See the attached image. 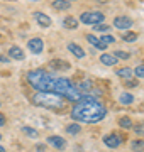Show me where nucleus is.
I'll use <instances>...</instances> for the list:
<instances>
[{
  "instance_id": "473e14b6",
  "label": "nucleus",
  "mask_w": 144,
  "mask_h": 152,
  "mask_svg": "<svg viewBox=\"0 0 144 152\" xmlns=\"http://www.w3.org/2000/svg\"><path fill=\"white\" fill-rule=\"evenodd\" d=\"M36 147H37V152H44L46 151V147L43 145V144H39V145H36Z\"/></svg>"
},
{
  "instance_id": "dca6fc26",
  "label": "nucleus",
  "mask_w": 144,
  "mask_h": 152,
  "mask_svg": "<svg viewBox=\"0 0 144 152\" xmlns=\"http://www.w3.org/2000/svg\"><path fill=\"white\" fill-rule=\"evenodd\" d=\"M53 9L54 10H68L70 9V2L68 0H54L53 2Z\"/></svg>"
},
{
  "instance_id": "a211bd4d",
  "label": "nucleus",
  "mask_w": 144,
  "mask_h": 152,
  "mask_svg": "<svg viewBox=\"0 0 144 152\" xmlns=\"http://www.w3.org/2000/svg\"><path fill=\"white\" fill-rule=\"evenodd\" d=\"M119 102H120L122 105H131L134 102V96L131 93H120V95H119Z\"/></svg>"
},
{
  "instance_id": "ddd939ff",
  "label": "nucleus",
  "mask_w": 144,
  "mask_h": 152,
  "mask_svg": "<svg viewBox=\"0 0 144 152\" xmlns=\"http://www.w3.org/2000/svg\"><path fill=\"white\" fill-rule=\"evenodd\" d=\"M70 63L68 61H63V59H53L51 61V68L53 69H60V71H65V69H70Z\"/></svg>"
},
{
  "instance_id": "f3484780",
  "label": "nucleus",
  "mask_w": 144,
  "mask_h": 152,
  "mask_svg": "<svg viewBox=\"0 0 144 152\" xmlns=\"http://www.w3.org/2000/svg\"><path fill=\"white\" fill-rule=\"evenodd\" d=\"M100 61H102L104 64H107V66H114L117 63V58L112 56V54H102L100 56Z\"/></svg>"
},
{
  "instance_id": "c756f323",
  "label": "nucleus",
  "mask_w": 144,
  "mask_h": 152,
  "mask_svg": "<svg viewBox=\"0 0 144 152\" xmlns=\"http://www.w3.org/2000/svg\"><path fill=\"white\" fill-rule=\"evenodd\" d=\"M109 29H110V26H104V24H97V26H93V31H102V32H109Z\"/></svg>"
},
{
  "instance_id": "393cba45",
  "label": "nucleus",
  "mask_w": 144,
  "mask_h": 152,
  "mask_svg": "<svg viewBox=\"0 0 144 152\" xmlns=\"http://www.w3.org/2000/svg\"><path fill=\"white\" fill-rule=\"evenodd\" d=\"M122 39H124L126 42H134V41L137 39V34H136V32H127V34H124V36H122Z\"/></svg>"
},
{
  "instance_id": "0eeeda50",
  "label": "nucleus",
  "mask_w": 144,
  "mask_h": 152,
  "mask_svg": "<svg viewBox=\"0 0 144 152\" xmlns=\"http://www.w3.org/2000/svg\"><path fill=\"white\" fill-rule=\"evenodd\" d=\"M27 48L31 53H34V54H39V53H43V49H44V42H43V39L39 37H34L31 39L27 42Z\"/></svg>"
},
{
  "instance_id": "20e7f679",
  "label": "nucleus",
  "mask_w": 144,
  "mask_h": 152,
  "mask_svg": "<svg viewBox=\"0 0 144 152\" xmlns=\"http://www.w3.org/2000/svg\"><path fill=\"white\" fill-rule=\"evenodd\" d=\"M104 19H105V15L102 12H83L80 15V20L83 22V24H88V26H97Z\"/></svg>"
},
{
  "instance_id": "58836bf2",
  "label": "nucleus",
  "mask_w": 144,
  "mask_h": 152,
  "mask_svg": "<svg viewBox=\"0 0 144 152\" xmlns=\"http://www.w3.org/2000/svg\"><path fill=\"white\" fill-rule=\"evenodd\" d=\"M0 139H2V135H0Z\"/></svg>"
},
{
  "instance_id": "9d476101",
  "label": "nucleus",
  "mask_w": 144,
  "mask_h": 152,
  "mask_svg": "<svg viewBox=\"0 0 144 152\" xmlns=\"http://www.w3.org/2000/svg\"><path fill=\"white\" fill-rule=\"evenodd\" d=\"M34 19L39 22L41 27H49L51 26V19L46 14H43V12H34Z\"/></svg>"
},
{
  "instance_id": "a878e982",
  "label": "nucleus",
  "mask_w": 144,
  "mask_h": 152,
  "mask_svg": "<svg viewBox=\"0 0 144 152\" xmlns=\"http://www.w3.org/2000/svg\"><path fill=\"white\" fill-rule=\"evenodd\" d=\"M134 134H137V135H144V122H139V124L134 125Z\"/></svg>"
},
{
  "instance_id": "c9c22d12",
  "label": "nucleus",
  "mask_w": 144,
  "mask_h": 152,
  "mask_svg": "<svg viewBox=\"0 0 144 152\" xmlns=\"http://www.w3.org/2000/svg\"><path fill=\"white\" fill-rule=\"evenodd\" d=\"M95 2H98V4H105V2H109V0H95Z\"/></svg>"
},
{
  "instance_id": "4c0bfd02",
  "label": "nucleus",
  "mask_w": 144,
  "mask_h": 152,
  "mask_svg": "<svg viewBox=\"0 0 144 152\" xmlns=\"http://www.w3.org/2000/svg\"><path fill=\"white\" fill-rule=\"evenodd\" d=\"M32 2H37V0H32Z\"/></svg>"
},
{
  "instance_id": "9b49d317",
  "label": "nucleus",
  "mask_w": 144,
  "mask_h": 152,
  "mask_svg": "<svg viewBox=\"0 0 144 152\" xmlns=\"http://www.w3.org/2000/svg\"><path fill=\"white\" fill-rule=\"evenodd\" d=\"M87 41H88V42L92 44V46H95L97 49H102V51H104V49H107V44L104 42L102 39L95 37L93 34H88V36H87Z\"/></svg>"
},
{
  "instance_id": "4468645a",
  "label": "nucleus",
  "mask_w": 144,
  "mask_h": 152,
  "mask_svg": "<svg viewBox=\"0 0 144 152\" xmlns=\"http://www.w3.org/2000/svg\"><path fill=\"white\" fill-rule=\"evenodd\" d=\"M65 96H66V100H70V102H80V100H82V93L78 91L76 88L71 86L66 91V95H65Z\"/></svg>"
},
{
  "instance_id": "c85d7f7f",
  "label": "nucleus",
  "mask_w": 144,
  "mask_h": 152,
  "mask_svg": "<svg viewBox=\"0 0 144 152\" xmlns=\"http://www.w3.org/2000/svg\"><path fill=\"white\" fill-rule=\"evenodd\" d=\"M88 88H92V83H90V81H82L80 85H78V88H76V90H78L80 93H82L83 90H88Z\"/></svg>"
},
{
  "instance_id": "6ab92c4d",
  "label": "nucleus",
  "mask_w": 144,
  "mask_h": 152,
  "mask_svg": "<svg viewBox=\"0 0 144 152\" xmlns=\"http://www.w3.org/2000/svg\"><path fill=\"white\" fill-rule=\"evenodd\" d=\"M63 24H65V27H68V29H76L78 27V20L75 17H66V19L63 20Z\"/></svg>"
},
{
  "instance_id": "cd10ccee",
  "label": "nucleus",
  "mask_w": 144,
  "mask_h": 152,
  "mask_svg": "<svg viewBox=\"0 0 144 152\" xmlns=\"http://www.w3.org/2000/svg\"><path fill=\"white\" fill-rule=\"evenodd\" d=\"M100 39H102V41H104L105 44H114V42L117 41V39L114 37V36H112V34H105L104 37H100Z\"/></svg>"
},
{
  "instance_id": "b1692460",
  "label": "nucleus",
  "mask_w": 144,
  "mask_h": 152,
  "mask_svg": "<svg viewBox=\"0 0 144 152\" xmlns=\"http://www.w3.org/2000/svg\"><path fill=\"white\" fill-rule=\"evenodd\" d=\"M22 132L26 134V135L32 137V139H36V137L39 135V134H37V130H36V129H32V127H24V129H22Z\"/></svg>"
},
{
  "instance_id": "4be33fe9",
  "label": "nucleus",
  "mask_w": 144,
  "mask_h": 152,
  "mask_svg": "<svg viewBox=\"0 0 144 152\" xmlns=\"http://www.w3.org/2000/svg\"><path fill=\"white\" fill-rule=\"evenodd\" d=\"M131 149H132L134 152L144 151V140H134L132 144H131Z\"/></svg>"
},
{
  "instance_id": "ea45409f",
  "label": "nucleus",
  "mask_w": 144,
  "mask_h": 152,
  "mask_svg": "<svg viewBox=\"0 0 144 152\" xmlns=\"http://www.w3.org/2000/svg\"><path fill=\"white\" fill-rule=\"evenodd\" d=\"M68 2H70V0H68Z\"/></svg>"
},
{
  "instance_id": "39448f33",
  "label": "nucleus",
  "mask_w": 144,
  "mask_h": 152,
  "mask_svg": "<svg viewBox=\"0 0 144 152\" xmlns=\"http://www.w3.org/2000/svg\"><path fill=\"white\" fill-rule=\"evenodd\" d=\"M71 81L68 78H56L54 80V93H61V95H66V91L71 88Z\"/></svg>"
},
{
  "instance_id": "bb28decb",
  "label": "nucleus",
  "mask_w": 144,
  "mask_h": 152,
  "mask_svg": "<svg viewBox=\"0 0 144 152\" xmlns=\"http://www.w3.org/2000/svg\"><path fill=\"white\" fill-rule=\"evenodd\" d=\"M114 56H115L117 59H129V58H131V54H129V53H124V51H115Z\"/></svg>"
},
{
  "instance_id": "e433bc0d",
  "label": "nucleus",
  "mask_w": 144,
  "mask_h": 152,
  "mask_svg": "<svg viewBox=\"0 0 144 152\" xmlns=\"http://www.w3.org/2000/svg\"><path fill=\"white\" fill-rule=\"evenodd\" d=\"M0 152H5V147H2V145H0Z\"/></svg>"
},
{
  "instance_id": "f8f14e48",
  "label": "nucleus",
  "mask_w": 144,
  "mask_h": 152,
  "mask_svg": "<svg viewBox=\"0 0 144 152\" xmlns=\"http://www.w3.org/2000/svg\"><path fill=\"white\" fill-rule=\"evenodd\" d=\"M9 56H10L12 59H17V61H22L24 58H26L24 51L21 48H17V46H12V48L9 49Z\"/></svg>"
},
{
  "instance_id": "72a5a7b5",
  "label": "nucleus",
  "mask_w": 144,
  "mask_h": 152,
  "mask_svg": "<svg viewBox=\"0 0 144 152\" xmlns=\"http://www.w3.org/2000/svg\"><path fill=\"white\" fill-rule=\"evenodd\" d=\"M4 124H5V117L0 113V125H4Z\"/></svg>"
},
{
  "instance_id": "aec40b11",
  "label": "nucleus",
  "mask_w": 144,
  "mask_h": 152,
  "mask_svg": "<svg viewBox=\"0 0 144 152\" xmlns=\"http://www.w3.org/2000/svg\"><path fill=\"white\" fill-rule=\"evenodd\" d=\"M134 75L132 68H120V69H117V76H120V78H131Z\"/></svg>"
},
{
  "instance_id": "5701e85b",
  "label": "nucleus",
  "mask_w": 144,
  "mask_h": 152,
  "mask_svg": "<svg viewBox=\"0 0 144 152\" xmlns=\"http://www.w3.org/2000/svg\"><path fill=\"white\" fill-rule=\"evenodd\" d=\"M119 125H120L122 129H131V127H132V122H131L129 117H122V118L119 120Z\"/></svg>"
},
{
  "instance_id": "f03ea898",
  "label": "nucleus",
  "mask_w": 144,
  "mask_h": 152,
  "mask_svg": "<svg viewBox=\"0 0 144 152\" xmlns=\"http://www.w3.org/2000/svg\"><path fill=\"white\" fill-rule=\"evenodd\" d=\"M54 76L49 75L44 69H34L27 73L29 85L41 93H53L54 91Z\"/></svg>"
},
{
  "instance_id": "7c9ffc66",
  "label": "nucleus",
  "mask_w": 144,
  "mask_h": 152,
  "mask_svg": "<svg viewBox=\"0 0 144 152\" xmlns=\"http://www.w3.org/2000/svg\"><path fill=\"white\" fill-rule=\"evenodd\" d=\"M134 71V75L136 76H139V78H144V66H137L136 69H132Z\"/></svg>"
},
{
  "instance_id": "6e6552de",
  "label": "nucleus",
  "mask_w": 144,
  "mask_h": 152,
  "mask_svg": "<svg viewBox=\"0 0 144 152\" xmlns=\"http://www.w3.org/2000/svg\"><path fill=\"white\" fill-rule=\"evenodd\" d=\"M104 144L107 147H110V149H115V147H119L122 144V139L117 134H109V135L104 137Z\"/></svg>"
},
{
  "instance_id": "7ed1b4c3",
  "label": "nucleus",
  "mask_w": 144,
  "mask_h": 152,
  "mask_svg": "<svg viewBox=\"0 0 144 152\" xmlns=\"http://www.w3.org/2000/svg\"><path fill=\"white\" fill-rule=\"evenodd\" d=\"M32 102L37 107H44V108H61L65 105V100L58 96L56 93H36L32 96Z\"/></svg>"
},
{
  "instance_id": "1a4fd4ad",
  "label": "nucleus",
  "mask_w": 144,
  "mask_h": 152,
  "mask_svg": "<svg viewBox=\"0 0 144 152\" xmlns=\"http://www.w3.org/2000/svg\"><path fill=\"white\" fill-rule=\"evenodd\" d=\"M48 144H51V145L54 147V149H58V151L66 149V140L61 139V137H58V135H51L49 139H48Z\"/></svg>"
},
{
  "instance_id": "412c9836",
  "label": "nucleus",
  "mask_w": 144,
  "mask_h": 152,
  "mask_svg": "<svg viewBox=\"0 0 144 152\" xmlns=\"http://www.w3.org/2000/svg\"><path fill=\"white\" fill-rule=\"evenodd\" d=\"M82 132V127L78 124H70L66 127V134H71V135H76V134H80Z\"/></svg>"
},
{
  "instance_id": "f257e3e1",
  "label": "nucleus",
  "mask_w": 144,
  "mask_h": 152,
  "mask_svg": "<svg viewBox=\"0 0 144 152\" xmlns=\"http://www.w3.org/2000/svg\"><path fill=\"white\" fill-rule=\"evenodd\" d=\"M105 115L107 108L98 100H95L93 95H82V100L71 110V118L80 120L83 124H97Z\"/></svg>"
},
{
  "instance_id": "f704fd0d",
  "label": "nucleus",
  "mask_w": 144,
  "mask_h": 152,
  "mask_svg": "<svg viewBox=\"0 0 144 152\" xmlns=\"http://www.w3.org/2000/svg\"><path fill=\"white\" fill-rule=\"evenodd\" d=\"M0 61H2V63H7V61H9V59H7L5 56H2V54H0Z\"/></svg>"
},
{
  "instance_id": "2f4dec72",
  "label": "nucleus",
  "mask_w": 144,
  "mask_h": 152,
  "mask_svg": "<svg viewBox=\"0 0 144 152\" xmlns=\"http://www.w3.org/2000/svg\"><path fill=\"white\" fill-rule=\"evenodd\" d=\"M126 85H127V86H137V81H136V80H134V81L129 80V81H126Z\"/></svg>"
},
{
  "instance_id": "423d86ee",
  "label": "nucleus",
  "mask_w": 144,
  "mask_h": 152,
  "mask_svg": "<svg viewBox=\"0 0 144 152\" xmlns=\"http://www.w3.org/2000/svg\"><path fill=\"white\" fill-rule=\"evenodd\" d=\"M114 26H115L119 31H127L134 26V22L131 17H126V15H120V17H115L114 19Z\"/></svg>"
},
{
  "instance_id": "2eb2a0df",
  "label": "nucleus",
  "mask_w": 144,
  "mask_h": 152,
  "mask_svg": "<svg viewBox=\"0 0 144 152\" xmlns=\"http://www.w3.org/2000/svg\"><path fill=\"white\" fill-rule=\"evenodd\" d=\"M68 51L70 53H73V54L76 56V58H85V51L80 46H76V44H68Z\"/></svg>"
}]
</instances>
